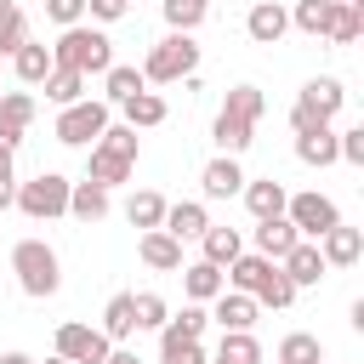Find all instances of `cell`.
<instances>
[{"label": "cell", "mask_w": 364, "mask_h": 364, "mask_svg": "<svg viewBox=\"0 0 364 364\" xmlns=\"http://www.w3.org/2000/svg\"><path fill=\"white\" fill-rule=\"evenodd\" d=\"M296 159L301 165H336V131H313V136H296Z\"/></svg>", "instance_id": "32"}, {"label": "cell", "mask_w": 364, "mask_h": 364, "mask_svg": "<svg viewBox=\"0 0 364 364\" xmlns=\"http://www.w3.org/2000/svg\"><path fill=\"white\" fill-rule=\"evenodd\" d=\"M102 364H142V358H136V353H125V347H114V353H108Z\"/></svg>", "instance_id": "43"}, {"label": "cell", "mask_w": 364, "mask_h": 364, "mask_svg": "<svg viewBox=\"0 0 364 364\" xmlns=\"http://www.w3.org/2000/svg\"><path fill=\"white\" fill-rule=\"evenodd\" d=\"M279 267H284V279H290V284H296V290H301V284H318V279H324V273H330V267H324V256H318V245H313V239H301V245H296V250H290V256H284V262H279Z\"/></svg>", "instance_id": "16"}, {"label": "cell", "mask_w": 364, "mask_h": 364, "mask_svg": "<svg viewBox=\"0 0 364 364\" xmlns=\"http://www.w3.org/2000/svg\"><path fill=\"white\" fill-rule=\"evenodd\" d=\"M46 17L63 23V28H74V23L85 17V0H46Z\"/></svg>", "instance_id": "40"}, {"label": "cell", "mask_w": 364, "mask_h": 364, "mask_svg": "<svg viewBox=\"0 0 364 364\" xmlns=\"http://www.w3.org/2000/svg\"><path fill=\"white\" fill-rule=\"evenodd\" d=\"M296 245H301V233H296L284 216H267V222H256V256H267V262H284Z\"/></svg>", "instance_id": "13"}, {"label": "cell", "mask_w": 364, "mask_h": 364, "mask_svg": "<svg viewBox=\"0 0 364 364\" xmlns=\"http://www.w3.org/2000/svg\"><path fill=\"white\" fill-rule=\"evenodd\" d=\"M296 102H307L318 119H336V114H341V102H347V91H341V80L318 74V80H307V85H301V97H296Z\"/></svg>", "instance_id": "17"}, {"label": "cell", "mask_w": 364, "mask_h": 364, "mask_svg": "<svg viewBox=\"0 0 364 364\" xmlns=\"http://www.w3.org/2000/svg\"><path fill=\"white\" fill-rule=\"evenodd\" d=\"M46 364H68V358H46Z\"/></svg>", "instance_id": "49"}, {"label": "cell", "mask_w": 364, "mask_h": 364, "mask_svg": "<svg viewBox=\"0 0 364 364\" xmlns=\"http://www.w3.org/2000/svg\"><path fill=\"white\" fill-rule=\"evenodd\" d=\"M0 182H11V154L0 148Z\"/></svg>", "instance_id": "44"}, {"label": "cell", "mask_w": 364, "mask_h": 364, "mask_svg": "<svg viewBox=\"0 0 364 364\" xmlns=\"http://www.w3.org/2000/svg\"><path fill=\"white\" fill-rule=\"evenodd\" d=\"M125 222H131V228H142V233H154V228L165 222V199H159L154 188L131 193V199H125Z\"/></svg>", "instance_id": "27"}, {"label": "cell", "mask_w": 364, "mask_h": 364, "mask_svg": "<svg viewBox=\"0 0 364 364\" xmlns=\"http://www.w3.org/2000/svg\"><path fill=\"white\" fill-rule=\"evenodd\" d=\"M205 11H210V0H165V23H171V34H193V28L205 23Z\"/></svg>", "instance_id": "35"}, {"label": "cell", "mask_w": 364, "mask_h": 364, "mask_svg": "<svg viewBox=\"0 0 364 364\" xmlns=\"http://www.w3.org/2000/svg\"><path fill=\"white\" fill-rule=\"evenodd\" d=\"M11 6H17V0H0V17H6V11H11Z\"/></svg>", "instance_id": "47"}, {"label": "cell", "mask_w": 364, "mask_h": 364, "mask_svg": "<svg viewBox=\"0 0 364 364\" xmlns=\"http://www.w3.org/2000/svg\"><path fill=\"white\" fill-rule=\"evenodd\" d=\"M284 28H290V11H284L279 0H256V6H250V17H245V34H250L256 46H279V40H284Z\"/></svg>", "instance_id": "11"}, {"label": "cell", "mask_w": 364, "mask_h": 364, "mask_svg": "<svg viewBox=\"0 0 364 364\" xmlns=\"http://www.w3.org/2000/svg\"><path fill=\"white\" fill-rule=\"evenodd\" d=\"M313 245H318L324 267H353V262L364 256V233H358V228H330V233L313 239Z\"/></svg>", "instance_id": "14"}, {"label": "cell", "mask_w": 364, "mask_h": 364, "mask_svg": "<svg viewBox=\"0 0 364 364\" xmlns=\"http://www.w3.org/2000/svg\"><path fill=\"white\" fill-rule=\"evenodd\" d=\"M284 222H290L301 239H324L330 228H341V210H336V199H324V193H296V199L284 205Z\"/></svg>", "instance_id": "9"}, {"label": "cell", "mask_w": 364, "mask_h": 364, "mask_svg": "<svg viewBox=\"0 0 364 364\" xmlns=\"http://www.w3.org/2000/svg\"><path fill=\"white\" fill-rule=\"evenodd\" d=\"M256 313H262V307H256L245 290H222V296H216V324H222V330H250Z\"/></svg>", "instance_id": "23"}, {"label": "cell", "mask_w": 364, "mask_h": 364, "mask_svg": "<svg viewBox=\"0 0 364 364\" xmlns=\"http://www.w3.org/2000/svg\"><path fill=\"white\" fill-rule=\"evenodd\" d=\"M11 193H17V188H11V182H0V210L11 205Z\"/></svg>", "instance_id": "46"}, {"label": "cell", "mask_w": 364, "mask_h": 364, "mask_svg": "<svg viewBox=\"0 0 364 364\" xmlns=\"http://www.w3.org/2000/svg\"><path fill=\"white\" fill-rule=\"evenodd\" d=\"M108 131V102H91V97H80V102H68L63 114H57V142H68V148H85V142H97Z\"/></svg>", "instance_id": "8"}, {"label": "cell", "mask_w": 364, "mask_h": 364, "mask_svg": "<svg viewBox=\"0 0 364 364\" xmlns=\"http://www.w3.org/2000/svg\"><path fill=\"white\" fill-rule=\"evenodd\" d=\"M46 97H51L57 108L80 102V97H85V74H74V68H51V74H46Z\"/></svg>", "instance_id": "31"}, {"label": "cell", "mask_w": 364, "mask_h": 364, "mask_svg": "<svg viewBox=\"0 0 364 364\" xmlns=\"http://www.w3.org/2000/svg\"><path fill=\"white\" fill-rule=\"evenodd\" d=\"M51 68L108 74V68H114V40H108V34H97V28H85V23H74V28H63V40L51 46Z\"/></svg>", "instance_id": "3"}, {"label": "cell", "mask_w": 364, "mask_h": 364, "mask_svg": "<svg viewBox=\"0 0 364 364\" xmlns=\"http://www.w3.org/2000/svg\"><path fill=\"white\" fill-rule=\"evenodd\" d=\"M290 125H296V136H313V131H324L330 119H318L307 102H296V108H290Z\"/></svg>", "instance_id": "41"}, {"label": "cell", "mask_w": 364, "mask_h": 364, "mask_svg": "<svg viewBox=\"0 0 364 364\" xmlns=\"http://www.w3.org/2000/svg\"><path fill=\"white\" fill-rule=\"evenodd\" d=\"M68 176H57V171H40L34 182H23L17 193H11V205L28 216V222H51V216H68Z\"/></svg>", "instance_id": "7"}, {"label": "cell", "mask_w": 364, "mask_h": 364, "mask_svg": "<svg viewBox=\"0 0 364 364\" xmlns=\"http://www.w3.org/2000/svg\"><path fill=\"white\" fill-rule=\"evenodd\" d=\"M228 284H233V290H245L256 307H290V301H296V284L284 279V267H279V262H267V256H256V250L228 262Z\"/></svg>", "instance_id": "1"}, {"label": "cell", "mask_w": 364, "mask_h": 364, "mask_svg": "<svg viewBox=\"0 0 364 364\" xmlns=\"http://www.w3.org/2000/svg\"><path fill=\"white\" fill-rule=\"evenodd\" d=\"M222 364H262V341L250 330H222V347H216Z\"/></svg>", "instance_id": "30"}, {"label": "cell", "mask_w": 364, "mask_h": 364, "mask_svg": "<svg viewBox=\"0 0 364 364\" xmlns=\"http://www.w3.org/2000/svg\"><path fill=\"white\" fill-rule=\"evenodd\" d=\"M290 23H296L301 34H324V28H330V6H324V0H301V6L290 11Z\"/></svg>", "instance_id": "37"}, {"label": "cell", "mask_w": 364, "mask_h": 364, "mask_svg": "<svg viewBox=\"0 0 364 364\" xmlns=\"http://www.w3.org/2000/svg\"><path fill=\"white\" fill-rule=\"evenodd\" d=\"M102 91H108V102H131L136 91H148V80H142L136 63H114V68L102 74Z\"/></svg>", "instance_id": "26"}, {"label": "cell", "mask_w": 364, "mask_h": 364, "mask_svg": "<svg viewBox=\"0 0 364 364\" xmlns=\"http://www.w3.org/2000/svg\"><path fill=\"white\" fill-rule=\"evenodd\" d=\"M131 330H136V313H131V296L119 290V296L102 307V336H108V341H125Z\"/></svg>", "instance_id": "33"}, {"label": "cell", "mask_w": 364, "mask_h": 364, "mask_svg": "<svg viewBox=\"0 0 364 364\" xmlns=\"http://www.w3.org/2000/svg\"><path fill=\"white\" fill-rule=\"evenodd\" d=\"M182 290H188L193 301H216V296L228 290V273L210 267V262H193V267H182Z\"/></svg>", "instance_id": "22"}, {"label": "cell", "mask_w": 364, "mask_h": 364, "mask_svg": "<svg viewBox=\"0 0 364 364\" xmlns=\"http://www.w3.org/2000/svg\"><path fill=\"white\" fill-rule=\"evenodd\" d=\"M171 239H199L205 228H210V216H205V205L199 199H182V205H165V222H159Z\"/></svg>", "instance_id": "18"}, {"label": "cell", "mask_w": 364, "mask_h": 364, "mask_svg": "<svg viewBox=\"0 0 364 364\" xmlns=\"http://www.w3.org/2000/svg\"><path fill=\"white\" fill-rule=\"evenodd\" d=\"M11 68H17V80H23V85H46V74H51V46L23 40V46L11 51Z\"/></svg>", "instance_id": "19"}, {"label": "cell", "mask_w": 364, "mask_h": 364, "mask_svg": "<svg viewBox=\"0 0 364 364\" xmlns=\"http://www.w3.org/2000/svg\"><path fill=\"white\" fill-rule=\"evenodd\" d=\"M199 182H205V199H233V193L245 188V171H239V159H233V154H216V159L205 165V176H199Z\"/></svg>", "instance_id": "15"}, {"label": "cell", "mask_w": 364, "mask_h": 364, "mask_svg": "<svg viewBox=\"0 0 364 364\" xmlns=\"http://www.w3.org/2000/svg\"><path fill=\"white\" fill-rule=\"evenodd\" d=\"M142 262H148V267H159V273H176V267H182V239H171L165 228L142 233Z\"/></svg>", "instance_id": "21"}, {"label": "cell", "mask_w": 364, "mask_h": 364, "mask_svg": "<svg viewBox=\"0 0 364 364\" xmlns=\"http://www.w3.org/2000/svg\"><path fill=\"white\" fill-rule=\"evenodd\" d=\"M108 353H114V341L91 324H63L57 330V358H68V364H102Z\"/></svg>", "instance_id": "10"}, {"label": "cell", "mask_w": 364, "mask_h": 364, "mask_svg": "<svg viewBox=\"0 0 364 364\" xmlns=\"http://www.w3.org/2000/svg\"><path fill=\"white\" fill-rule=\"evenodd\" d=\"M136 171V131L131 125H108L97 142H91V176L97 188H114V182H131Z\"/></svg>", "instance_id": "4"}, {"label": "cell", "mask_w": 364, "mask_h": 364, "mask_svg": "<svg viewBox=\"0 0 364 364\" xmlns=\"http://www.w3.org/2000/svg\"><path fill=\"white\" fill-rule=\"evenodd\" d=\"M262 91L256 85H233L228 91V102H222V114H216V125H210V136H216V148L222 154H245L250 148V136H256V119H262Z\"/></svg>", "instance_id": "2"}, {"label": "cell", "mask_w": 364, "mask_h": 364, "mask_svg": "<svg viewBox=\"0 0 364 364\" xmlns=\"http://www.w3.org/2000/svg\"><path fill=\"white\" fill-rule=\"evenodd\" d=\"M193 68H199V46H193V34H165V40L148 51L142 80H148V85H171V80H188Z\"/></svg>", "instance_id": "6"}, {"label": "cell", "mask_w": 364, "mask_h": 364, "mask_svg": "<svg viewBox=\"0 0 364 364\" xmlns=\"http://www.w3.org/2000/svg\"><path fill=\"white\" fill-rule=\"evenodd\" d=\"M119 108H125V125H131V131H148V125L165 119V97H159V91H136V97L119 102Z\"/></svg>", "instance_id": "29"}, {"label": "cell", "mask_w": 364, "mask_h": 364, "mask_svg": "<svg viewBox=\"0 0 364 364\" xmlns=\"http://www.w3.org/2000/svg\"><path fill=\"white\" fill-rule=\"evenodd\" d=\"M336 46H353L364 34V0H347V6H330V28H324Z\"/></svg>", "instance_id": "25"}, {"label": "cell", "mask_w": 364, "mask_h": 364, "mask_svg": "<svg viewBox=\"0 0 364 364\" xmlns=\"http://www.w3.org/2000/svg\"><path fill=\"white\" fill-rule=\"evenodd\" d=\"M0 364H34L28 353H0Z\"/></svg>", "instance_id": "45"}, {"label": "cell", "mask_w": 364, "mask_h": 364, "mask_svg": "<svg viewBox=\"0 0 364 364\" xmlns=\"http://www.w3.org/2000/svg\"><path fill=\"white\" fill-rule=\"evenodd\" d=\"M205 324H210V313H205V307H182L176 318H165V324H159V347L199 341V336H205Z\"/></svg>", "instance_id": "20"}, {"label": "cell", "mask_w": 364, "mask_h": 364, "mask_svg": "<svg viewBox=\"0 0 364 364\" xmlns=\"http://www.w3.org/2000/svg\"><path fill=\"white\" fill-rule=\"evenodd\" d=\"M23 40H28V17H23V11L11 6V11L0 17V57H11V51H17Z\"/></svg>", "instance_id": "38"}, {"label": "cell", "mask_w": 364, "mask_h": 364, "mask_svg": "<svg viewBox=\"0 0 364 364\" xmlns=\"http://www.w3.org/2000/svg\"><path fill=\"white\" fill-rule=\"evenodd\" d=\"M279 364H324V347H318V336H307V330L284 336V341H279Z\"/></svg>", "instance_id": "34"}, {"label": "cell", "mask_w": 364, "mask_h": 364, "mask_svg": "<svg viewBox=\"0 0 364 364\" xmlns=\"http://www.w3.org/2000/svg\"><path fill=\"white\" fill-rule=\"evenodd\" d=\"M11 273H17L23 296H34V301L57 296V284H63V262H57V250H51L46 239H23V245L11 250Z\"/></svg>", "instance_id": "5"}, {"label": "cell", "mask_w": 364, "mask_h": 364, "mask_svg": "<svg viewBox=\"0 0 364 364\" xmlns=\"http://www.w3.org/2000/svg\"><path fill=\"white\" fill-rule=\"evenodd\" d=\"M324 6H347V0H324Z\"/></svg>", "instance_id": "48"}, {"label": "cell", "mask_w": 364, "mask_h": 364, "mask_svg": "<svg viewBox=\"0 0 364 364\" xmlns=\"http://www.w3.org/2000/svg\"><path fill=\"white\" fill-rule=\"evenodd\" d=\"M210 364H222V358H210Z\"/></svg>", "instance_id": "50"}, {"label": "cell", "mask_w": 364, "mask_h": 364, "mask_svg": "<svg viewBox=\"0 0 364 364\" xmlns=\"http://www.w3.org/2000/svg\"><path fill=\"white\" fill-rule=\"evenodd\" d=\"M131 313H136V330H159L171 313H165V296H154V290H142V296H131Z\"/></svg>", "instance_id": "36"}, {"label": "cell", "mask_w": 364, "mask_h": 364, "mask_svg": "<svg viewBox=\"0 0 364 364\" xmlns=\"http://www.w3.org/2000/svg\"><path fill=\"white\" fill-rule=\"evenodd\" d=\"M159 364H210V353L199 341H182V347H159Z\"/></svg>", "instance_id": "39"}, {"label": "cell", "mask_w": 364, "mask_h": 364, "mask_svg": "<svg viewBox=\"0 0 364 364\" xmlns=\"http://www.w3.org/2000/svg\"><path fill=\"white\" fill-rule=\"evenodd\" d=\"M85 11H91V17H102V23H119V17L131 11V0H85Z\"/></svg>", "instance_id": "42"}, {"label": "cell", "mask_w": 364, "mask_h": 364, "mask_svg": "<svg viewBox=\"0 0 364 364\" xmlns=\"http://www.w3.org/2000/svg\"><path fill=\"white\" fill-rule=\"evenodd\" d=\"M239 193H245V205H250V216H256V222H267V216H284V205H290V193H284V182H279V176L245 182Z\"/></svg>", "instance_id": "12"}, {"label": "cell", "mask_w": 364, "mask_h": 364, "mask_svg": "<svg viewBox=\"0 0 364 364\" xmlns=\"http://www.w3.org/2000/svg\"><path fill=\"white\" fill-rule=\"evenodd\" d=\"M199 239H205V262H210V267H228L233 256H245V239H239V228H205Z\"/></svg>", "instance_id": "28"}, {"label": "cell", "mask_w": 364, "mask_h": 364, "mask_svg": "<svg viewBox=\"0 0 364 364\" xmlns=\"http://www.w3.org/2000/svg\"><path fill=\"white\" fill-rule=\"evenodd\" d=\"M68 216H80V222H102V216H108V188H97V182H74V188H68Z\"/></svg>", "instance_id": "24"}]
</instances>
